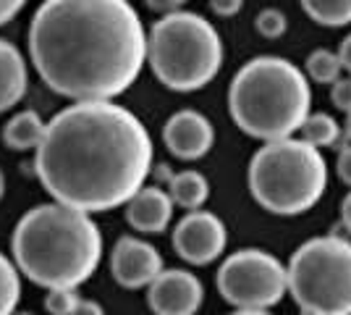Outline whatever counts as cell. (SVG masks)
Instances as JSON below:
<instances>
[{
  "instance_id": "34",
  "label": "cell",
  "mask_w": 351,
  "mask_h": 315,
  "mask_svg": "<svg viewBox=\"0 0 351 315\" xmlns=\"http://www.w3.org/2000/svg\"><path fill=\"white\" fill-rule=\"evenodd\" d=\"M11 315H32V313H27V310H14Z\"/></svg>"
},
{
  "instance_id": "28",
  "label": "cell",
  "mask_w": 351,
  "mask_h": 315,
  "mask_svg": "<svg viewBox=\"0 0 351 315\" xmlns=\"http://www.w3.org/2000/svg\"><path fill=\"white\" fill-rule=\"evenodd\" d=\"M73 315H105L103 305L97 300H89V297H82L79 300V305H76V310H73Z\"/></svg>"
},
{
  "instance_id": "25",
  "label": "cell",
  "mask_w": 351,
  "mask_h": 315,
  "mask_svg": "<svg viewBox=\"0 0 351 315\" xmlns=\"http://www.w3.org/2000/svg\"><path fill=\"white\" fill-rule=\"evenodd\" d=\"M336 174L346 187H351V145L341 148L336 158Z\"/></svg>"
},
{
  "instance_id": "23",
  "label": "cell",
  "mask_w": 351,
  "mask_h": 315,
  "mask_svg": "<svg viewBox=\"0 0 351 315\" xmlns=\"http://www.w3.org/2000/svg\"><path fill=\"white\" fill-rule=\"evenodd\" d=\"M330 100L341 113H351V74H343L330 90Z\"/></svg>"
},
{
  "instance_id": "31",
  "label": "cell",
  "mask_w": 351,
  "mask_h": 315,
  "mask_svg": "<svg viewBox=\"0 0 351 315\" xmlns=\"http://www.w3.org/2000/svg\"><path fill=\"white\" fill-rule=\"evenodd\" d=\"M343 137H346V142H351V113H346V119H343Z\"/></svg>"
},
{
  "instance_id": "9",
  "label": "cell",
  "mask_w": 351,
  "mask_h": 315,
  "mask_svg": "<svg viewBox=\"0 0 351 315\" xmlns=\"http://www.w3.org/2000/svg\"><path fill=\"white\" fill-rule=\"evenodd\" d=\"M173 250L189 266H210L228 247V229L210 210H189L173 229Z\"/></svg>"
},
{
  "instance_id": "16",
  "label": "cell",
  "mask_w": 351,
  "mask_h": 315,
  "mask_svg": "<svg viewBox=\"0 0 351 315\" xmlns=\"http://www.w3.org/2000/svg\"><path fill=\"white\" fill-rule=\"evenodd\" d=\"M168 192H171V197H173V202L178 208H184L189 213V210L205 208V202L210 200V181H207L205 174L186 168V171L171 174Z\"/></svg>"
},
{
  "instance_id": "7",
  "label": "cell",
  "mask_w": 351,
  "mask_h": 315,
  "mask_svg": "<svg viewBox=\"0 0 351 315\" xmlns=\"http://www.w3.org/2000/svg\"><path fill=\"white\" fill-rule=\"evenodd\" d=\"M289 294L299 315H351V242L322 234L293 250Z\"/></svg>"
},
{
  "instance_id": "1",
  "label": "cell",
  "mask_w": 351,
  "mask_h": 315,
  "mask_svg": "<svg viewBox=\"0 0 351 315\" xmlns=\"http://www.w3.org/2000/svg\"><path fill=\"white\" fill-rule=\"evenodd\" d=\"M152 137L116 100H79L47 121L34 171L50 200L105 213L132 200L152 171Z\"/></svg>"
},
{
  "instance_id": "10",
  "label": "cell",
  "mask_w": 351,
  "mask_h": 315,
  "mask_svg": "<svg viewBox=\"0 0 351 315\" xmlns=\"http://www.w3.org/2000/svg\"><path fill=\"white\" fill-rule=\"evenodd\" d=\"M205 302V286L186 268H165L147 286L152 315H197Z\"/></svg>"
},
{
  "instance_id": "32",
  "label": "cell",
  "mask_w": 351,
  "mask_h": 315,
  "mask_svg": "<svg viewBox=\"0 0 351 315\" xmlns=\"http://www.w3.org/2000/svg\"><path fill=\"white\" fill-rule=\"evenodd\" d=\"M231 315H273L270 310H234Z\"/></svg>"
},
{
  "instance_id": "21",
  "label": "cell",
  "mask_w": 351,
  "mask_h": 315,
  "mask_svg": "<svg viewBox=\"0 0 351 315\" xmlns=\"http://www.w3.org/2000/svg\"><path fill=\"white\" fill-rule=\"evenodd\" d=\"M254 30L265 40H280L289 30V16L280 8H263L254 19Z\"/></svg>"
},
{
  "instance_id": "17",
  "label": "cell",
  "mask_w": 351,
  "mask_h": 315,
  "mask_svg": "<svg viewBox=\"0 0 351 315\" xmlns=\"http://www.w3.org/2000/svg\"><path fill=\"white\" fill-rule=\"evenodd\" d=\"M299 5L320 27L341 30L351 24V0H299Z\"/></svg>"
},
{
  "instance_id": "29",
  "label": "cell",
  "mask_w": 351,
  "mask_h": 315,
  "mask_svg": "<svg viewBox=\"0 0 351 315\" xmlns=\"http://www.w3.org/2000/svg\"><path fill=\"white\" fill-rule=\"evenodd\" d=\"M338 56H341L343 66H346V74H351V32L341 40V45H338Z\"/></svg>"
},
{
  "instance_id": "14",
  "label": "cell",
  "mask_w": 351,
  "mask_h": 315,
  "mask_svg": "<svg viewBox=\"0 0 351 315\" xmlns=\"http://www.w3.org/2000/svg\"><path fill=\"white\" fill-rule=\"evenodd\" d=\"M29 84L27 58L16 45L0 37V113L21 103Z\"/></svg>"
},
{
  "instance_id": "8",
  "label": "cell",
  "mask_w": 351,
  "mask_h": 315,
  "mask_svg": "<svg viewBox=\"0 0 351 315\" xmlns=\"http://www.w3.org/2000/svg\"><path fill=\"white\" fill-rule=\"evenodd\" d=\"M215 284L234 310H270L289 294V268L273 253L247 247L220 263Z\"/></svg>"
},
{
  "instance_id": "22",
  "label": "cell",
  "mask_w": 351,
  "mask_h": 315,
  "mask_svg": "<svg viewBox=\"0 0 351 315\" xmlns=\"http://www.w3.org/2000/svg\"><path fill=\"white\" fill-rule=\"evenodd\" d=\"M79 292L76 289H47L45 294V310L50 315H73L79 305Z\"/></svg>"
},
{
  "instance_id": "24",
  "label": "cell",
  "mask_w": 351,
  "mask_h": 315,
  "mask_svg": "<svg viewBox=\"0 0 351 315\" xmlns=\"http://www.w3.org/2000/svg\"><path fill=\"white\" fill-rule=\"evenodd\" d=\"M244 8V0H210V11L223 19H231Z\"/></svg>"
},
{
  "instance_id": "19",
  "label": "cell",
  "mask_w": 351,
  "mask_h": 315,
  "mask_svg": "<svg viewBox=\"0 0 351 315\" xmlns=\"http://www.w3.org/2000/svg\"><path fill=\"white\" fill-rule=\"evenodd\" d=\"M304 71H307L309 82H317V84H336L341 76L346 74V66L338 56V50H328V47H315L307 56L304 63Z\"/></svg>"
},
{
  "instance_id": "11",
  "label": "cell",
  "mask_w": 351,
  "mask_h": 315,
  "mask_svg": "<svg viewBox=\"0 0 351 315\" xmlns=\"http://www.w3.org/2000/svg\"><path fill=\"white\" fill-rule=\"evenodd\" d=\"M162 270L160 250L139 237H121L110 253V273L121 289H147Z\"/></svg>"
},
{
  "instance_id": "12",
  "label": "cell",
  "mask_w": 351,
  "mask_h": 315,
  "mask_svg": "<svg viewBox=\"0 0 351 315\" xmlns=\"http://www.w3.org/2000/svg\"><path fill=\"white\" fill-rule=\"evenodd\" d=\"M162 142L178 161H199L215 145V126L205 113L194 108H181L165 121Z\"/></svg>"
},
{
  "instance_id": "4",
  "label": "cell",
  "mask_w": 351,
  "mask_h": 315,
  "mask_svg": "<svg viewBox=\"0 0 351 315\" xmlns=\"http://www.w3.org/2000/svg\"><path fill=\"white\" fill-rule=\"evenodd\" d=\"M228 113L244 135L260 142L299 135L312 113L307 71L280 56L247 60L231 79Z\"/></svg>"
},
{
  "instance_id": "27",
  "label": "cell",
  "mask_w": 351,
  "mask_h": 315,
  "mask_svg": "<svg viewBox=\"0 0 351 315\" xmlns=\"http://www.w3.org/2000/svg\"><path fill=\"white\" fill-rule=\"evenodd\" d=\"M24 5H27V0H0V27L14 21L16 16L24 11Z\"/></svg>"
},
{
  "instance_id": "33",
  "label": "cell",
  "mask_w": 351,
  "mask_h": 315,
  "mask_svg": "<svg viewBox=\"0 0 351 315\" xmlns=\"http://www.w3.org/2000/svg\"><path fill=\"white\" fill-rule=\"evenodd\" d=\"M5 195V176H3V171H0V200Z\"/></svg>"
},
{
  "instance_id": "5",
  "label": "cell",
  "mask_w": 351,
  "mask_h": 315,
  "mask_svg": "<svg viewBox=\"0 0 351 315\" xmlns=\"http://www.w3.org/2000/svg\"><path fill=\"white\" fill-rule=\"evenodd\" d=\"M254 202L273 215H302L322 200L328 189V163L322 150L302 137L263 142L247 168Z\"/></svg>"
},
{
  "instance_id": "30",
  "label": "cell",
  "mask_w": 351,
  "mask_h": 315,
  "mask_svg": "<svg viewBox=\"0 0 351 315\" xmlns=\"http://www.w3.org/2000/svg\"><path fill=\"white\" fill-rule=\"evenodd\" d=\"M341 224H343V229L351 234V192L343 197V202H341Z\"/></svg>"
},
{
  "instance_id": "15",
  "label": "cell",
  "mask_w": 351,
  "mask_h": 315,
  "mask_svg": "<svg viewBox=\"0 0 351 315\" xmlns=\"http://www.w3.org/2000/svg\"><path fill=\"white\" fill-rule=\"evenodd\" d=\"M45 129H47V121H43L37 110H21L3 126V145L16 152H37L45 139Z\"/></svg>"
},
{
  "instance_id": "3",
  "label": "cell",
  "mask_w": 351,
  "mask_h": 315,
  "mask_svg": "<svg viewBox=\"0 0 351 315\" xmlns=\"http://www.w3.org/2000/svg\"><path fill=\"white\" fill-rule=\"evenodd\" d=\"M11 255L21 276L47 289H79L103 260V231L84 210L45 202L14 229Z\"/></svg>"
},
{
  "instance_id": "6",
  "label": "cell",
  "mask_w": 351,
  "mask_h": 315,
  "mask_svg": "<svg viewBox=\"0 0 351 315\" xmlns=\"http://www.w3.org/2000/svg\"><path fill=\"white\" fill-rule=\"evenodd\" d=\"M226 47L218 30L194 11L160 16L147 32V63L162 87L197 92L223 69Z\"/></svg>"
},
{
  "instance_id": "26",
  "label": "cell",
  "mask_w": 351,
  "mask_h": 315,
  "mask_svg": "<svg viewBox=\"0 0 351 315\" xmlns=\"http://www.w3.org/2000/svg\"><path fill=\"white\" fill-rule=\"evenodd\" d=\"M145 5L149 11H155V14L168 16V14H176V11H184L186 0H145Z\"/></svg>"
},
{
  "instance_id": "18",
  "label": "cell",
  "mask_w": 351,
  "mask_h": 315,
  "mask_svg": "<svg viewBox=\"0 0 351 315\" xmlns=\"http://www.w3.org/2000/svg\"><path fill=\"white\" fill-rule=\"evenodd\" d=\"M299 137H302L307 145H312V148L325 150V148H333L338 139L343 137V126H341L333 116L317 110V113H309L307 121L302 124Z\"/></svg>"
},
{
  "instance_id": "13",
  "label": "cell",
  "mask_w": 351,
  "mask_h": 315,
  "mask_svg": "<svg viewBox=\"0 0 351 315\" xmlns=\"http://www.w3.org/2000/svg\"><path fill=\"white\" fill-rule=\"evenodd\" d=\"M173 197L160 187H142L136 195L123 205L126 221L139 234H162L173 221Z\"/></svg>"
},
{
  "instance_id": "2",
  "label": "cell",
  "mask_w": 351,
  "mask_h": 315,
  "mask_svg": "<svg viewBox=\"0 0 351 315\" xmlns=\"http://www.w3.org/2000/svg\"><path fill=\"white\" fill-rule=\"evenodd\" d=\"M27 43L40 79L71 103L116 100L147 63V30L129 0H43Z\"/></svg>"
},
{
  "instance_id": "20",
  "label": "cell",
  "mask_w": 351,
  "mask_h": 315,
  "mask_svg": "<svg viewBox=\"0 0 351 315\" xmlns=\"http://www.w3.org/2000/svg\"><path fill=\"white\" fill-rule=\"evenodd\" d=\"M21 300V270L14 257L0 253V315H11Z\"/></svg>"
}]
</instances>
